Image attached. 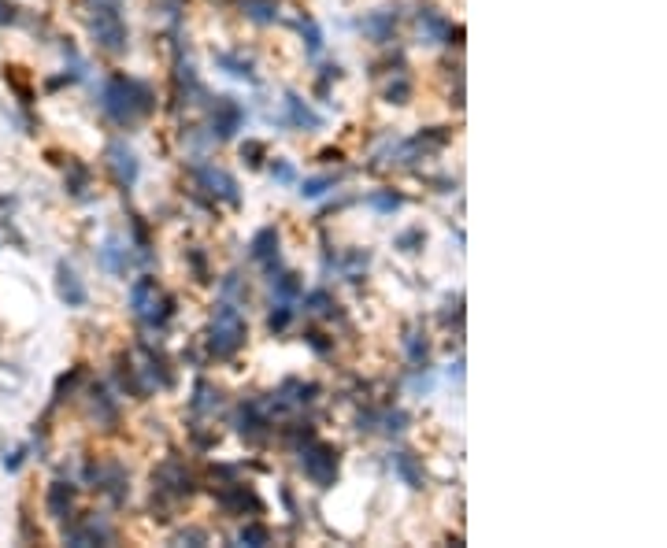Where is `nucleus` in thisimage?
Instances as JSON below:
<instances>
[{
    "instance_id": "1",
    "label": "nucleus",
    "mask_w": 667,
    "mask_h": 548,
    "mask_svg": "<svg viewBox=\"0 0 667 548\" xmlns=\"http://www.w3.org/2000/svg\"><path fill=\"white\" fill-rule=\"evenodd\" d=\"M241 334H245V326H241V319H237V312L230 304H223L219 308V315H215V337H212V349L215 352H234L237 349V341H241Z\"/></svg>"
},
{
    "instance_id": "2",
    "label": "nucleus",
    "mask_w": 667,
    "mask_h": 548,
    "mask_svg": "<svg viewBox=\"0 0 667 548\" xmlns=\"http://www.w3.org/2000/svg\"><path fill=\"white\" fill-rule=\"evenodd\" d=\"M60 293H63V297H67V300H71V304H82V300H86V293H82V286H78V282H75V274H71V271H63V282H60Z\"/></svg>"
},
{
    "instance_id": "3",
    "label": "nucleus",
    "mask_w": 667,
    "mask_h": 548,
    "mask_svg": "<svg viewBox=\"0 0 667 548\" xmlns=\"http://www.w3.org/2000/svg\"><path fill=\"white\" fill-rule=\"evenodd\" d=\"M115 167H119V175H123L126 182H134V175H138V163H134V156H130V152H123V149H115Z\"/></svg>"
},
{
    "instance_id": "4",
    "label": "nucleus",
    "mask_w": 667,
    "mask_h": 548,
    "mask_svg": "<svg viewBox=\"0 0 667 548\" xmlns=\"http://www.w3.org/2000/svg\"><path fill=\"white\" fill-rule=\"evenodd\" d=\"M119 256H123V249H119V241L112 237V241L104 245V252H100V260H104L112 271H123V260H119Z\"/></svg>"
},
{
    "instance_id": "5",
    "label": "nucleus",
    "mask_w": 667,
    "mask_h": 548,
    "mask_svg": "<svg viewBox=\"0 0 667 548\" xmlns=\"http://www.w3.org/2000/svg\"><path fill=\"white\" fill-rule=\"evenodd\" d=\"M326 186H330V182H326V178H315V182H308V186L300 189V193H304V197H319Z\"/></svg>"
},
{
    "instance_id": "6",
    "label": "nucleus",
    "mask_w": 667,
    "mask_h": 548,
    "mask_svg": "<svg viewBox=\"0 0 667 548\" xmlns=\"http://www.w3.org/2000/svg\"><path fill=\"white\" fill-rule=\"evenodd\" d=\"M374 204L378 208H397V197H374Z\"/></svg>"
}]
</instances>
